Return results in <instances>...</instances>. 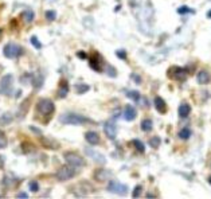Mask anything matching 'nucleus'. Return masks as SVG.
<instances>
[{
  "label": "nucleus",
  "instance_id": "1",
  "mask_svg": "<svg viewBox=\"0 0 211 199\" xmlns=\"http://www.w3.org/2000/svg\"><path fill=\"white\" fill-rule=\"evenodd\" d=\"M59 121L62 124H67V125H81L85 123H89L87 117H85L82 115H77V113H66L59 117Z\"/></svg>",
  "mask_w": 211,
  "mask_h": 199
},
{
  "label": "nucleus",
  "instance_id": "2",
  "mask_svg": "<svg viewBox=\"0 0 211 199\" xmlns=\"http://www.w3.org/2000/svg\"><path fill=\"white\" fill-rule=\"evenodd\" d=\"M3 54H4L7 58L12 59V58H18L19 55L23 54V49H22L19 45H16V43H7L4 46V49H3Z\"/></svg>",
  "mask_w": 211,
  "mask_h": 199
},
{
  "label": "nucleus",
  "instance_id": "3",
  "mask_svg": "<svg viewBox=\"0 0 211 199\" xmlns=\"http://www.w3.org/2000/svg\"><path fill=\"white\" fill-rule=\"evenodd\" d=\"M36 109L40 115H51L54 112L55 106L53 104V101L49 98H40L36 104Z\"/></svg>",
  "mask_w": 211,
  "mask_h": 199
},
{
  "label": "nucleus",
  "instance_id": "4",
  "mask_svg": "<svg viewBox=\"0 0 211 199\" xmlns=\"http://www.w3.org/2000/svg\"><path fill=\"white\" fill-rule=\"evenodd\" d=\"M57 178L59 180H67V179H71L74 175H75V169H74L73 165H63V167H61L57 171Z\"/></svg>",
  "mask_w": 211,
  "mask_h": 199
},
{
  "label": "nucleus",
  "instance_id": "5",
  "mask_svg": "<svg viewBox=\"0 0 211 199\" xmlns=\"http://www.w3.org/2000/svg\"><path fill=\"white\" fill-rule=\"evenodd\" d=\"M65 160L67 161V164L73 165L74 168L82 167L83 165V159L79 156V155H77L75 152H66L65 153Z\"/></svg>",
  "mask_w": 211,
  "mask_h": 199
},
{
  "label": "nucleus",
  "instance_id": "6",
  "mask_svg": "<svg viewBox=\"0 0 211 199\" xmlns=\"http://www.w3.org/2000/svg\"><path fill=\"white\" fill-rule=\"evenodd\" d=\"M108 190L110 193H114V194H118V195H125L128 191V187L123 183L117 182V180H110L109 184H108Z\"/></svg>",
  "mask_w": 211,
  "mask_h": 199
},
{
  "label": "nucleus",
  "instance_id": "7",
  "mask_svg": "<svg viewBox=\"0 0 211 199\" xmlns=\"http://www.w3.org/2000/svg\"><path fill=\"white\" fill-rule=\"evenodd\" d=\"M168 75L171 77L172 79H176V81H184L187 77V71L186 69L183 67H177V66H172L171 69L168 70Z\"/></svg>",
  "mask_w": 211,
  "mask_h": 199
},
{
  "label": "nucleus",
  "instance_id": "8",
  "mask_svg": "<svg viewBox=\"0 0 211 199\" xmlns=\"http://www.w3.org/2000/svg\"><path fill=\"white\" fill-rule=\"evenodd\" d=\"M103 131H105V135L108 136L110 140H114L117 136V125L114 124V121H108L105 125H103Z\"/></svg>",
  "mask_w": 211,
  "mask_h": 199
},
{
  "label": "nucleus",
  "instance_id": "9",
  "mask_svg": "<svg viewBox=\"0 0 211 199\" xmlns=\"http://www.w3.org/2000/svg\"><path fill=\"white\" fill-rule=\"evenodd\" d=\"M12 82H14L12 74H6L2 78V81H0V89H2V91H4V93L8 94L11 86H12Z\"/></svg>",
  "mask_w": 211,
  "mask_h": 199
},
{
  "label": "nucleus",
  "instance_id": "10",
  "mask_svg": "<svg viewBox=\"0 0 211 199\" xmlns=\"http://www.w3.org/2000/svg\"><path fill=\"white\" fill-rule=\"evenodd\" d=\"M85 152H86L87 156H90L91 159H93L94 161H97V163H99V164H105V163H106V159L103 157V155L98 153V152H95L94 149L86 148V149H85Z\"/></svg>",
  "mask_w": 211,
  "mask_h": 199
},
{
  "label": "nucleus",
  "instance_id": "11",
  "mask_svg": "<svg viewBox=\"0 0 211 199\" xmlns=\"http://www.w3.org/2000/svg\"><path fill=\"white\" fill-rule=\"evenodd\" d=\"M155 108H156V110L159 113H161V115H164V113L167 112V104H165L164 100L161 97H159V95L155 98Z\"/></svg>",
  "mask_w": 211,
  "mask_h": 199
},
{
  "label": "nucleus",
  "instance_id": "12",
  "mask_svg": "<svg viewBox=\"0 0 211 199\" xmlns=\"http://www.w3.org/2000/svg\"><path fill=\"white\" fill-rule=\"evenodd\" d=\"M124 119L127 121H133L136 119V109L132 105H127L124 109Z\"/></svg>",
  "mask_w": 211,
  "mask_h": 199
},
{
  "label": "nucleus",
  "instance_id": "13",
  "mask_svg": "<svg viewBox=\"0 0 211 199\" xmlns=\"http://www.w3.org/2000/svg\"><path fill=\"white\" fill-rule=\"evenodd\" d=\"M89 63H90V67L94 69L95 71H99V70H101V58H99L98 54H94L93 57L90 58Z\"/></svg>",
  "mask_w": 211,
  "mask_h": 199
},
{
  "label": "nucleus",
  "instance_id": "14",
  "mask_svg": "<svg viewBox=\"0 0 211 199\" xmlns=\"http://www.w3.org/2000/svg\"><path fill=\"white\" fill-rule=\"evenodd\" d=\"M112 176V172L108 171V169H103V168H99L97 172L94 174V178L97 180H106Z\"/></svg>",
  "mask_w": 211,
  "mask_h": 199
},
{
  "label": "nucleus",
  "instance_id": "15",
  "mask_svg": "<svg viewBox=\"0 0 211 199\" xmlns=\"http://www.w3.org/2000/svg\"><path fill=\"white\" fill-rule=\"evenodd\" d=\"M85 139H86V141L91 145H95L99 143V136H98V133H95V132H87V133L85 135Z\"/></svg>",
  "mask_w": 211,
  "mask_h": 199
},
{
  "label": "nucleus",
  "instance_id": "16",
  "mask_svg": "<svg viewBox=\"0 0 211 199\" xmlns=\"http://www.w3.org/2000/svg\"><path fill=\"white\" fill-rule=\"evenodd\" d=\"M69 93V83L67 81H61V83H59V87H58V95L61 98H65L66 95Z\"/></svg>",
  "mask_w": 211,
  "mask_h": 199
},
{
  "label": "nucleus",
  "instance_id": "17",
  "mask_svg": "<svg viewBox=\"0 0 211 199\" xmlns=\"http://www.w3.org/2000/svg\"><path fill=\"white\" fill-rule=\"evenodd\" d=\"M197 79L201 85H206V83L210 82V74L206 71V70H201L197 75Z\"/></svg>",
  "mask_w": 211,
  "mask_h": 199
},
{
  "label": "nucleus",
  "instance_id": "18",
  "mask_svg": "<svg viewBox=\"0 0 211 199\" xmlns=\"http://www.w3.org/2000/svg\"><path fill=\"white\" fill-rule=\"evenodd\" d=\"M190 110H191L190 105H188V104H182L179 106V115H180V117H182V119H186V117L190 115Z\"/></svg>",
  "mask_w": 211,
  "mask_h": 199
},
{
  "label": "nucleus",
  "instance_id": "19",
  "mask_svg": "<svg viewBox=\"0 0 211 199\" xmlns=\"http://www.w3.org/2000/svg\"><path fill=\"white\" fill-rule=\"evenodd\" d=\"M32 85H34L35 87H40L43 85V75L40 74V73H36L35 75H32Z\"/></svg>",
  "mask_w": 211,
  "mask_h": 199
},
{
  "label": "nucleus",
  "instance_id": "20",
  "mask_svg": "<svg viewBox=\"0 0 211 199\" xmlns=\"http://www.w3.org/2000/svg\"><path fill=\"white\" fill-rule=\"evenodd\" d=\"M34 12H32L31 10H27V11H24L23 14H22V18H23V20L26 22V23H31L32 20H34Z\"/></svg>",
  "mask_w": 211,
  "mask_h": 199
},
{
  "label": "nucleus",
  "instance_id": "21",
  "mask_svg": "<svg viewBox=\"0 0 211 199\" xmlns=\"http://www.w3.org/2000/svg\"><path fill=\"white\" fill-rule=\"evenodd\" d=\"M152 128H153L152 120H149V119L143 120V123H141V129H143L144 132H151V131H152Z\"/></svg>",
  "mask_w": 211,
  "mask_h": 199
},
{
  "label": "nucleus",
  "instance_id": "22",
  "mask_svg": "<svg viewBox=\"0 0 211 199\" xmlns=\"http://www.w3.org/2000/svg\"><path fill=\"white\" fill-rule=\"evenodd\" d=\"M90 89L89 85H85V83H77L75 85V91L78 94H82V93H86V91Z\"/></svg>",
  "mask_w": 211,
  "mask_h": 199
},
{
  "label": "nucleus",
  "instance_id": "23",
  "mask_svg": "<svg viewBox=\"0 0 211 199\" xmlns=\"http://www.w3.org/2000/svg\"><path fill=\"white\" fill-rule=\"evenodd\" d=\"M127 95L131 100H133V101H136V102L140 101V93H139V91H136V90H128Z\"/></svg>",
  "mask_w": 211,
  "mask_h": 199
},
{
  "label": "nucleus",
  "instance_id": "24",
  "mask_svg": "<svg viewBox=\"0 0 211 199\" xmlns=\"http://www.w3.org/2000/svg\"><path fill=\"white\" fill-rule=\"evenodd\" d=\"M191 136V131L188 129V128H183V129L179 131V137L183 139V140H187L188 137Z\"/></svg>",
  "mask_w": 211,
  "mask_h": 199
},
{
  "label": "nucleus",
  "instance_id": "25",
  "mask_svg": "<svg viewBox=\"0 0 211 199\" xmlns=\"http://www.w3.org/2000/svg\"><path fill=\"white\" fill-rule=\"evenodd\" d=\"M7 144H8V140H7V136L4 132L0 131V148H6Z\"/></svg>",
  "mask_w": 211,
  "mask_h": 199
},
{
  "label": "nucleus",
  "instance_id": "26",
  "mask_svg": "<svg viewBox=\"0 0 211 199\" xmlns=\"http://www.w3.org/2000/svg\"><path fill=\"white\" fill-rule=\"evenodd\" d=\"M133 145H135L136 147V149H137L139 151V152H144V151H145V147H144V144H143V143L141 141H140V140H137V139H136V140H133Z\"/></svg>",
  "mask_w": 211,
  "mask_h": 199
},
{
  "label": "nucleus",
  "instance_id": "27",
  "mask_svg": "<svg viewBox=\"0 0 211 199\" xmlns=\"http://www.w3.org/2000/svg\"><path fill=\"white\" fill-rule=\"evenodd\" d=\"M11 121H12V116H11L10 113H7V115H4L3 117H0V123H2L3 125H7V124H10Z\"/></svg>",
  "mask_w": 211,
  "mask_h": 199
},
{
  "label": "nucleus",
  "instance_id": "28",
  "mask_svg": "<svg viewBox=\"0 0 211 199\" xmlns=\"http://www.w3.org/2000/svg\"><path fill=\"white\" fill-rule=\"evenodd\" d=\"M28 187H30V190H31L32 193H36V191H39V184H38V182H35V180L30 182L28 183Z\"/></svg>",
  "mask_w": 211,
  "mask_h": 199
},
{
  "label": "nucleus",
  "instance_id": "29",
  "mask_svg": "<svg viewBox=\"0 0 211 199\" xmlns=\"http://www.w3.org/2000/svg\"><path fill=\"white\" fill-rule=\"evenodd\" d=\"M149 145L153 147V148H157V147L160 145V139L156 137V136H155V137H152V139L149 140Z\"/></svg>",
  "mask_w": 211,
  "mask_h": 199
},
{
  "label": "nucleus",
  "instance_id": "30",
  "mask_svg": "<svg viewBox=\"0 0 211 199\" xmlns=\"http://www.w3.org/2000/svg\"><path fill=\"white\" fill-rule=\"evenodd\" d=\"M31 43H32V46H34L35 49H38V50H40V49H42V43L39 42L36 36H32V38H31Z\"/></svg>",
  "mask_w": 211,
  "mask_h": 199
},
{
  "label": "nucleus",
  "instance_id": "31",
  "mask_svg": "<svg viewBox=\"0 0 211 199\" xmlns=\"http://www.w3.org/2000/svg\"><path fill=\"white\" fill-rule=\"evenodd\" d=\"M46 18L49 20H54L57 18V14H55V11H46Z\"/></svg>",
  "mask_w": 211,
  "mask_h": 199
},
{
  "label": "nucleus",
  "instance_id": "32",
  "mask_svg": "<svg viewBox=\"0 0 211 199\" xmlns=\"http://www.w3.org/2000/svg\"><path fill=\"white\" fill-rule=\"evenodd\" d=\"M141 190H143V187L141 186H137L135 189V191H133V198H137V197H140V194H141Z\"/></svg>",
  "mask_w": 211,
  "mask_h": 199
},
{
  "label": "nucleus",
  "instance_id": "33",
  "mask_svg": "<svg viewBox=\"0 0 211 199\" xmlns=\"http://www.w3.org/2000/svg\"><path fill=\"white\" fill-rule=\"evenodd\" d=\"M177 12H179V14H186V12H194V11L190 10L188 7H182V8L177 10Z\"/></svg>",
  "mask_w": 211,
  "mask_h": 199
},
{
  "label": "nucleus",
  "instance_id": "34",
  "mask_svg": "<svg viewBox=\"0 0 211 199\" xmlns=\"http://www.w3.org/2000/svg\"><path fill=\"white\" fill-rule=\"evenodd\" d=\"M117 57H120L121 59H125V58H127V53H125V51H117Z\"/></svg>",
  "mask_w": 211,
  "mask_h": 199
},
{
  "label": "nucleus",
  "instance_id": "35",
  "mask_svg": "<svg viewBox=\"0 0 211 199\" xmlns=\"http://www.w3.org/2000/svg\"><path fill=\"white\" fill-rule=\"evenodd\" d=\"M108 74L112 75V77H116V71H114L113 67H108Z\"/></svg>",
  "mask_w": 211,
  "mask_h": 199
},
{
  "label": "nucleus",
  "instance_id": "36",
  "mask_svg": "<svg viewBox=\"0 0 211 199\" xmlns=\"http://www.w3.org/2000/svg\"><path fill=\"white\" fill-rule=\"evenodd\" d=\"M16 197L18 198H28V194L27 193H19V194L16 195Z\"/></svg>",
  "mask_w": 211,
  "mask_h": 199
},
{
  "label": "nucleus",
  "instance_id": "37",
  "mask_svg": "<svg viewBox=\"0 0 211 199\" xmlns=\"http://www.w3.org/2000/svg\"><path fill=\"white\" fill-rule=\"evenodd\" d=\"M4 164V159H3V156H0V167Z\"/></svg>",
  "mask_w": 211,
  "mask_h": 199
},
{
  "label": "nucleus",
  "instance_id": "38",
  "mask_svg": "<svg viewBox=\"0 0 211 199\" xmlns=\"http://www.w3.org/2000/svg\"><path fill=\"white\" fill-rule=\"evenodd\" d=\"M78 57H81V58H85V57H86V55H85L83 53H78Z\"/></svg>",
  "mask_w": 211,
  "mask_h": 199
},
{
  "label": "nucleus",
  "instance_id": "39",
  "mask_svg": "<svg viewBox=\"0 0 211 199\" xmlns=\"http://www.w3.org/2000/svg\"><path fill=\"white\" fill-rule=\"evenodd\" d=\"M207 18H210V19H211V10L207 12Z\"/></svg>",
  "mask_w": 211,
  "mask_h": 199
},
{
  "label": "nucleus",
  "instance_id": "40",
  "mask_svg": "<svg viewBox=\"0 0 211 199\" xmlns=\"http://www.w3.org/2000/svg\"><path fill=\"white\" fill-rule=\"evenodd\" d=\"M209 183L211 184V176H210V178H209Z\"/></svg>",
  "mask_w": 211,
  "mask_h": 199
},
{
  "label": "nucleus",
  "instance_id": "41",
  "mask_svg": "<svg viewBox=\"0 0 211 199\" xmlns=\"http://www.w3.org/2000/svg\"><path fill=\"white\" fill-rule=\"evenodd\" d=\"M0 35H2V28H0Z\"/></svg>",
  "mask_w": 211,
  "mask_h": 199
}]
</instances>
